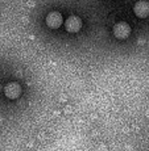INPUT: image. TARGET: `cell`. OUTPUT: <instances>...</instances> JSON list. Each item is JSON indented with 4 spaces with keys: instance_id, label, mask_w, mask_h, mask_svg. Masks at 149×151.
<instances>
[{
    "instance_id": "obj_5",
    "label": "cell",
    "mask_w": 149,
    "mask_h": 151,
    "mask_svg": "<svg viewBox=\"0 0 149 151\" xmlns=\"http://www.w3.org/2000/svg\"><path fill=\"white\" fill-rule=\"evenodd\" d=\"M4 93L8 99H17L20 96V93H21V87L15 82L8 83L4 88Z\"/></svg>"
},
{
    "instance_id": "obj_4",
    "label": "cell",
    "mask_w": 149,
    "mask_h": 151,
    "mask_svg": "<svg viewBox=\"0 0 149 151\" xmlns=\"http://www.w3.org/2000/svg\"><path fill=\"white\" fill-rule=\"evenodd\" d=\"M133 12L137 17L140 19H145V17L149 16V3L148 1H144V0H140L135 4L133 7Z\"/></svg>"
},
{
    "instance_id": "obj_1",
    "label": "cell",
    "mask_w": 149,
    "mask_h": 151,
    "mask_svg": "<svg viewBox=\"0 0 149 151\" xmlns=\"http://www.w3.org/2000/svg\"><path fill=\"white\" fill-rule=\"evenodd\" d=\"M113 34H115V37L119 40L127 38V37L131 34V27L124 21L118 22V24L113 27Z\"/></svg>"
},
{
    "instance_id": "obj_2",
    "label": "cell",
    "mask_w": 149,
    "mask_h": 151,
    "mask_svg": "<svg viewBox=\"0 0 149 151\" xmlns=\"http://www.w3.org/2000/svg\"><path fill=\"white\" fill-rule=\"evenodd\" d=\"M82 28V21L78 16H70L65 21V29L69 33H77Z\"/></svg>"
},
{
    "instance_id": "obj_3",
    "label": "cell",
    "mask_w": 149,
    "mask_h": 151,
    "mask_svg": "<svg viewBox=\"0 0 149 151\" xmlns=\"http://www.w3.org/2000/svg\"><path fill=\"white\" fill-rule=\"evenodd\" d=\"M62 14L60 12H57V11H53V12H50L46 16V24H48L49 28L52 29H57L60 28L61 25H62Z\"/></svg>"
}]
</instances>
